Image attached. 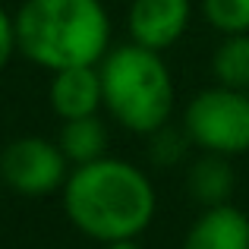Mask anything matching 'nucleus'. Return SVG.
Listing matches in <instances>:
<instances>
[{"label":"nucleus","mask_w":249,"mask_h":249,"mask_svg":"<svg viewBox=\"0 0 249 249\" xmlns=\"http://www.w3.org/2000/svg\"><path fill=\"white\" fill-rule=\"evenodd\" d=\"M70 227L91 243L139 240L158 214V189L145 167L104 155L70 170L60 189Z\"/></svg>","instance_id":"nucleus-1"},{"label":"nucleus","mask_w":249,"mask_h":249,"mask_svg":"<svg viewBox=\"0 0 249 249\" xmlns=\"http://www.w3.org/2000/svg\"><path fill=\"white\" fill-rule=\"evenodd\" d=\"M13 25L16 54L48 73L98 67L114 48V25L101 0H22Z\"/></svg>","instance_id":"nucleus-2"},{"label":"nucleus","mask_w":249,"mask_h":249,"mask_svg":"<svg viewBox=\"0 0 249 249\" xmlns=\"http://www.w3.org/2000/svg\"><path fill=\"white\" fill-rule=\"evenodd\" d=\"M98 73L104 91V114L126 133L145 139L148 133L174 120L177 82L164 54L123 41L107 51V57L98 63Z\"/></svg>","instance_id":"nucleus-3"},{"label":"nucleus","mask_w":249,"mask_h":249,"mask_svg":"<svg viewBox=\"0 0 249 249\" xmlns=\"http://www.w3.org/2000/svg\"><path fill=\"white\" fill-rule=\"evenodd\" d=\"M193 148L221 158H240L249 152V91L208 85L186 101L180 114Z\"/></svg>","instance_id":"nucleus-4"},{"label":"nucleus","mask_w":249,"mask_h":249,"mask_svg":"<svg viewBox=\"0 0 249 249\" xmlns=\"http://www.w3.org/2000/svg\"><path fill=\"white\" fill-rule=\"evenodd\" d=\"M73 164L57 139L48 136H16L0 148V180L6 189L25 199H44L60 193Z\"/></svg>","instance_id":"nucleus-5"},{"label":"nucleus","mask_w":249,"mask_h":249,"mask_svg":"<svg viewBox=\"0 0 249 249\" xmlns=\"http://www.w3.org/2000/svg\"><path fill=\"white\" fill-rule=\"evenodd\" d=\"M193 22V0H129L126 35L133 44L167 54L183 41Z\"/></svg>","instance_id":"nucleus-6"},{"label":"nucleus","mask_w":249,"mask_h":249,"mask_svg":"<svg viewBox=\"0 0 249 249\" xmlns=\"http://www.w3.org/2000/svg\"><path fill=\"white\" fill-rule=\"evenodd\" d=\"M48 104L60 117V123L76 120V117L101 114L104 91H101V73H98V67H70V70L51 73Z\"/></svg>","instance_id":"nucleus-7"},{"label":"nucleus","mask_w":249,"mask_h":249,"mask_svg":"<svg viewBox=\"0 0 249 249\" xmlns=\"http://www.w3.org/2000/svg\"><path fill=\"white\" fill-rule=\"evenodd\" d=\"M180 249H249V214L233 202L199 208Z\"/></svg>","instance_id":"nucleus-8"},{"label":"nucleus","mask_w":249,"mask_h":249,"mask_svg":"<svg viewBox=\"0 0 249 249\" xmlns=\"http://www.w3.org/2000/svg\"><path fill=\"white\" fill-rule=\"evenodd\" d=\"M233 158H221V155H205L202 152L196 161L186 167V193L199 208L224 205L231 202L233 189H237V174H233Z\"/></svg>","instance_id":"nucleus-9"},{"label":"nucleus","mask_w":249,"mask_h":249,"mask_svg":"<svg viewBox=\"0 0 249 249\" xmlns=\"http://www.w3.org/2000/svg\"><path fill=\"white\" fill-rule=\"evenodd\" d=\"M107 142H110V136H107V123H104L101 114L63 120L60 133H57V145L63 148V155H67V161L73 167L104 158L107 155Z\"/></svg>","instance_id":"nucleus-10"},{"label":"nucleus","mask_w":249,"mask_h":249,"mask_svg":"<svg viewBox=\"0 0 249 249\" xmlns=\"http://www.w3.org/2000/svg\"><path fill=\"white\" fill-rule=\"evenodd\" d=\"M212 76L218 85L249 91V32L221 35L212 54Z\"/></svg>","instance_id":"nucleus-11"},{"label":"nucleus","mask_w":249,"mask_h":249,"mask_svg":"<svg viewBox=\"0 0 249 249\" xmlns=\"http://www.w3.org/2000/svg\"><path fill=\"white\" fill-rule=\"evenodd\" d=\"M189 148H193V142H189L186 129L174 126V120L145 136V161L155 170H174L177 164H183Z\"/></svg>","instance_id":"nucleus-12"},{"label":"nucleus","mask_w":249,"mask_h":249,"mask_svg":"<svg viewBox=\"0 0 249 249\" xmlns=\"http://www.w3.org/2000/svg\"><path fill=\"white\" fill-rule=\"evenodd\" d=\"M199 10L218 35L249 32V0H199Z\"/></svg>","instance_id":"nucleus-13"},{"label":"nucleus","mask_w":249,"mask_h":249,"mask_svg":"<svg viewBox=\"0 0 249 249\" xmlns=\"http://www.w3.org/2000/svg\"><path fill=\"white\" fill-rule=\"evenodd\" d=\"M16 57V25H13V13L0 6V73L10 67Z\"/></svg>","instance_id":"nucleus-14"},{"label":"nucleus","mask_w":249,"mask_h":249,"mask_svg":"<svg viewBox=\"0 0 249 249\" xmlns=\"http://www.w3.org/2000/svg\"><path fill=\"white\" fill-rule=\"evenodd\" d=\"M104 249H142V243H139V240H117V243H110Z\"/></svg>","instance_id":"nucleus-15"}]
</instances>
